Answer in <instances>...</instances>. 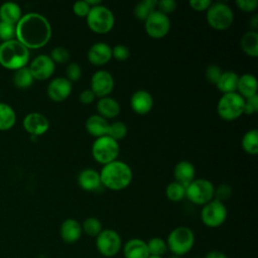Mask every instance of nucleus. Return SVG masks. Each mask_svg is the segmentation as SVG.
I'll return each instance as SVG.
<instances>
[{
	"mask_svg": "<svg viewBox=\"0 0 258 258\" xmlns=\"http://www.w3.org/2000/svg\"><path fill=\"white\" fill-rule=\"evenodd\" d=\"M258 111V95H254L250 98L245 99L243 114L253 115Z\"/></svg>",
	"mask_w": 258,
	"mask_h": 258,
	"instance_id": "obj_44",
	"label": "nucleus"
},
{
	"mask_svg": "<svg viewBox=\"0 0 258 258\" xmlns=\"http://www.w3.org/2000/svg\"><path fill=\"white\" fill-rule=\"evenodd\" d=\"M96 109L98 115L102 116L105 119H113L117 117L121 110L119 103L111 97L100 98L97 102Z\"/></svg>",
	"mask_w": 258,
	"mask_h": 258,
	"instance_id": "obj_24",
	"label": "nucleus"
},
{
	"mask_svg": "<svg viewBox=\"0 0 258 258\" xmlns=\"http://www.w3.org/2000/svg\"><path fill=\"white\" fill-rule=\"evenodd\" d=\"M169 258H182V257H180V256H175V255H171V256H169Z\"/></svg>",
	"mask_w": 258,
	"mask_h": 258,
	"instance_id": "obj_53",
	"label": "nucleus"
},
{
	"mask_svg": "<svg viewBox=\"0 0 258 258\" xmlns=\"http://www.w3.org/2000/svg\"><path fill=\"white\" fill-rule=\"evenodd\" d=\"M119 151L120 146L118 141L108 135L96 138L92 145V155L94 159L103 165L116 160Z\"/></svg>",
	"mask_w": 258,
	"mask_h": 258,
	"instance_id": "obj_7",
	"label": "nucleus"
},
{
	"mask_svg": "<svg viewBox=\"0 0 258 258\" xmlns=\"http://www.w3.org/2000/svg\"><path fill=\"white\" fill-rule=\"evenodd\" d=\"M222 73H223V71L220 67H218L217 64H210L206 69L205 76H206V79L209 83H211L213 85H216L218 83Z\"/></svg>",
	"mask_w": 258,
	"mask_h": 258,
	"instance_id": "obj_40",
	"label": "nucleus"
},
{
	"mask_svg": "<svg viewBox=\"0 0 258 258\" xmlns=\"http://www.w3.org/2000/svg\"><path fill=\"white\" fill-rule=\"evenodd\" d=\"M213 2L211 0H190L188 2L191 9L196 11H207Z\"/></svg>",
	"mask_w": 258,
	"mask_h": 258,
	"instance_id": "obj_47",
	"label": "nucleus"
},
{
	"mask_svg": "<svg viewBox=\"0 0 258 258\" xmlns=\"http://www.w3.org/2000/svg\"><path fill=\"white\" fill-rule=\"evenodd\" d=\"M239 76L233 71H225L222 73L218 83L216 84L218 90L223 94L234 93L237 91Z\"/></svg>",
	"mask_w": 258,
	"mask_h": 258,
	"instance_id": "obj_27",
	"label": "nucleus"
},
{
	"mask_svg": "<svg viewBox=\"0 0 258 258\" xmlns=\"http://www.w3.org/2000/svg\"><path fill=\"white\" fill-rule=\"evenodd\" d=\"M130 106L138 115H146L153 108V98L145 90H137L130 98Z\"/></svg>",
	"mask_w": 258,
	"mask_h": 258,
	"instance_id": "obj_18",
	"label": "nucleus"
},
{
	"mask_svg": "<svg viewBox=\"0 0 258 258\" xmlns=\"http://www.w3.org/2000/svg\"><path fill=\"white\" fill-rule=\"evenodd\" d=\"M144 28L146 33L152 38L164 37L170 29L169 17L157 10L153 11L144 21Z\"/></svg>",
	"mask_w": 258,
	"mask_h": 258,
	"instance_id": "obj_12",
	"label": "nucleus"
},
{
	"mask_svg": "<svg viewBox=\"0 0 258 258\" xmlns=\"http://www.w3.org/2000/svg\"><path fill=\"white\" fill-rule=\"evenodd\" d=\"M195 258H200V257H195Z\"/></svg>",
	"mask_w": 258,
	"mask_h": 258,
	"instance_id": "obj_54",
	"label": "nucleus"
},
{
	"mask_svg": "<svg viewBox=\"0 0 258 258\" xmlns=\"http://www.w3.org/2000/svg\"><path fill=\"white\" fill-rule=\"evenodd\" d=\"M100 177L102 184L111 190H121L126 188L132 181V169L124 161L114 160L103 165Z\"/></svg>",
	"mask_w": 258,
	"mask_h": 258,
	"instance_id": "obj_2",
	"label": "nucleus"
},
{
	"mask_svg": "<svg viewBox=\"0 0 258 258\" xmlns=\"http://www.w3.org/2000/svg\"><path fill=\"white\" fill-rule=\"evenodd\" d=\"M250 24L251 26L256 29L257 28V24H258V16L257 15H254L251 19H250Z\"/></svg>",
	"mask_w": 258,
	"mask_h": 258,
	"instance_id": "obj_50",
	"label": "nucleus"
},
{
	"mask_svg": "<svg viewBox=\"0 0 258 258\" xmlns=\"http://www.w3.org/2000/svg\"><path fill=\"white\" fill-rule=\"evenodd\" d=\"M214 184L206 178H195L185 187V198L192 204L205 206L214 199Z\"/></svg>",
	"mask_w": 258,
	"mask_h": 258,
	"instance_id": "obj_9",
	"label": "nucleus"
},
{
	"mask_svg": "<svg viewBox=\"0 0 258 258\" xmlns=\"http://www.w3.org/2000/svg\"><path fill=\"white\" fill-rule=\"evenodd\" d=\"M241 146L246 153L256 155L258 153V130L251 129L247 131L242 137Z\"/></svg>",
	"mask_w": 258,
	"mask_h": 258,
	"instance_id": "obj_29",
	"label": "nucleus"
},
{
	"mask_svg": "<svg viewBox=\"0 0 258 258\" xmlns=\"http://www.w3.org/2000/svg\"><path fill=\"white\" fill-rule=\"evenodd\" d=\"M15 36L28 49L39 48L49 41L51 26L43 15L29 12L22 15L15 24Z\"/></svg>",
	"mask_w": 258,
	"mask_h": 258,
	"instance_id": "obj_1",
	"label": "nucleus"
},
{
	"mask_svg": "<svg viewBox=\"0 0 258 258\" xmlns=\"http://www.w3.org/2000/svg\"><path fill=\"white\" fill-rule=\"evenodd\" d=\"M245 99L237 92L223 94L217 105L218 115L225 121L238 119L244 111Z\"/></svg>",
	"mask_w": 258,
	"mask_h": 258,
	"instance_id": "obj_6",
	"label": "nucleus"
},
{
	"mask_svg": "<svg viewBox=\"0 0 258 258\" xmlns=\"http://www.w3.org/2000/svg\"><path fill=\"white\" fill-rule=\"evenodd\" d=\"M86 2L89 4V6L92 8L94 6L100 5L101 4V0H86Z\"/></svg>",
	"mask_w": 258,
	"mask_h": 258,
	"instance_id": "obj_51",
	"label": "nucleus"
},
{
	"mask_svg": "<svg viewBox=\"0 0 258 258\" xmlns=\"http://www.w3.org/2000/svg\"><path fill=\"white\" fill-rule=\"evenodd\" d=\"M232 195V187L227 183H222L214 190V199L222 203L227 201Z\"/></svg>",
	"mask_w": 258,
	"mask_h": 258,
	"instance_id": "obj_41",
	"label": "nucleus"
},
{
	"mask_svg": "<svg viewBox=\"0 0 258 258\" xmlns=\"http://www.w3.org/2000/svg\"><path fill=\"white\" fill-rule=\"evenodd\" d=\"M156 3L157 0H142L138 2L133 8L134 16L139 20L145 21L146 18L156 10Z\"/></svg>",
	"mask_w": 258,
	"mask_h": 258,
	"instance_id": "obj_31",
	"label": "nucleus"
},
{
	"mask_svg": "<svg viewBox=\"0 0 258 258\" xmlns=\"http://www.w3.org/2000/svg\"><path fill=\"white\" fill-rule=\"evenodd\" d=\"M127 132H128V128L125 123H123L122 121H114L110 123L107 135L113 138L114 140L119 141L125 138V136L127 135Z\"/></svg>",
	"mask_w": 258,
	"mask_h": 258,
	"instance_id": "obj_36",
	"label": "nucleus"
},
{
	"mask_svg": "<svg viewBox=\"0 0 258 258\" xmlns=\"http://www.w3.org/2000/svg\"><path fill=\"white\" fill-rule=\"evenodd\" d=\"M165 241L171 255L183 257L194 248L196 236L190 228L178 226L169 232Z\"/></svg>",
	"mask_w": 258,
	"mask_h": 258,
	"instance_id": "obj_4",
	"label": "nucleus"
},
{
	"mask_svg": "<svg viewBox=\"0 0 258 258\" xmlns=\"http://www.w3.org/2000/svg\"><path fill=\"white\" fill-rule=\"evenodd\" d=\"M82 225V231L90 237L96 238L103 230L101 221L95 217H89L84 220Z\"/></svg>",
	"mask_w": 258,
	"mask_h": 258,
	"instance_id": "obj_33",
	"label": "nucleus"
},
{
	"mask_svg": "<svg viewBox=\"0 0 258 258\" xmlns=\"http://www.w3.org/2000/svg\"><path fill=\"white\" fill-rule=\"evenodd\" d=\"M23 127L30 134L37 136L45 133L49 128L48 119L41 113H28L23 119Z\"/></svg>",
	"mask_w": 258,
	"mask_h": 258,
	"instance_id": "obj_16",
	"label": "nucleus"
},
{
	"mask_svg": "<svg viewBox=\"0 0 258 258\" xmlns=\"http://www.w3.org/2000/svg\"><path fill=\"white\" fill-rule=\"evenodd\" d=\"M228 216V210L224 203L213 199L203 206L201 211V220L209 228H218L222 226Z\"/></svg>",
	"mask_w": 258,
	"mask_h": 258,
	"instance_id": "obj_11",
	"label": "nucleus"
},
{
	"mask_svg": "<svg viewBox=\"0 0 258 258\" xmlns=\"http://www.w3.org/2000/svg\"><path fill=\"white\" fill-rule=\"evenodd\" d=\"M177 7V3L174 0H157L156 10L167 15L172 13Z\"/></svg>",
	"mask_w": 258,
	"mask_h": 258,
	"instance_id": "obj_42",
	"label": "nucleus"
},
{
	"mask_svg": "<svg viewBox=\"0 0 258 258\" xmlns=\"http://www.w3.org/2000/svg\"><path fill=\"white\" fill-rule=\"evenodd\" d=\"M244 99L257 95V79L251 74H244L239 77L237 91Z\"/></svg>",
	"mask_w": 258,
	"mask_h": 258,
	"instance_id": "obj_25",
	"label": "nucleus"
},
{
	"mask_svg": "<svg viewBox=\"0 0 258 258\" xmlns=\"http://www.w3.org/2000/svg\"><path fill=\"white\" fill-rule=\"evenodd\" d=\"M174 181L186 187L196 178V168L194 164L187 160L177 162L173 168Z\"/></svg>",
	"mask_w": 258,
	"mask_h": 258,
	"instance_id": "obj_21",
	"label": "nucleus"
},
{
	"mask_svg": "<svg viewBox=\"0 0 258 258\" xmlns=\"http://www.w3.org/2000/svg\"><path fill=\"white\" fill-rule=\"evenodd\" d=\"M15 121L16 114L13 108L6 103H0V130L11 128Z\"/></svg>",
	"mask_w": 258,
	"mask_h": 258,
	"instance_id": "obj_30",
	"label": "nucleus"
},
{
	"mask_svg": "<svg viewBox=\"0 0 258 258\" xmlns=\"http://www.w3.org/2000/svg\"><path fill=\"white\" fill-rule=\"evenodd\" d=\"M236 5L240 10L250 13L257 9L258 1L257 0H237Z\"/></svg>",
	"mask_w": 258,
	"mask_h": 258,
	"instance_id": "obj_46",
	"label": "nucleus"
},
{
	"mask_svg": "<svg viewBox=\"0 0 258 258\" xmlns=\"http://www.w3.org/2000/svg\"><path fill=\"white\" fill-rule=\"evenodd\" d=\"M114 78L108 71L100 70L93 74L91 78V87L96 97H108L114 90Z\"/></svg>",
	"mask_w": 258,
	"mask_h": 258,
	"instance_id": "obj_13",
	"label": "nucleus"
},
{
	"mask_svg": "<svg viewBox=\"0 0 258 258\" xmlns=\"http://www.w3.org/2000/svg\"><path fill=\"white\" fill-rule=\"evenodd\" d=\"M122 246L120 234L113 229H103L96 237V248L103 257H115L122 250Z\"/></svg>",
	"mask_w": 258,
	"mask_h": 258,
	"instance_id": "obj_10",
	"label": "nucleus"
},
{
	"mask_svg": "<svg viewBox=\"0 0 258 258\" xmlns=\"http://www.w3.org/2000/svg\"><path fill=\"white\" fill-rule=\"evenodd\" d=\"M148 258H163V257H161V256H153V255H149V256H148Z\"/></svg>",
	"mask_w": 258,
	"mask_h": 258,
	"instance_id": "obj_52",
	"label": "nucleus"
},
{
	"mask_svg": "<svg viewBox=\"0 0 258 258\" xmlns=\"http://www.w3.org/2000/svg\"><path fill=\"white\" fill-rule=\"evenodd\" d=\"M59 235L61 240L67 244H74L78 242L83 235L81 223L73 218L66 219L60 224Z\"/></svg>",
	"mask_w": 258,
	"mask_h": 258,
	"instance_id": "obj_17",
	"label": "nucleus"
},
{
	"mask_svg": "<svg viewBox=\"0 0 258 258\" xmlns=\"http://www.w3.org/2000/svg\"><path fill=\"white\" fill-rule=\"evenodd\" d=\"M90 10H91V7L86 2V0L77 1L73 5V11L79 17H87Z\"/></svg>",
	"mask_w": 258,
	"mask_h": 258,
	"instance_id": "obj_45",
	"label": "nucleus"
},
{
	"mask_svg": "<svg viewBox=\"0 0 258 258\" xmlns=\"http://www.w3.org/2000/svg\"><path fill=\"white\" fill-rule=\"evenodd\" d=\"M124 258H148L147 243L140 238H131L122 246Z\"/></svg>",
	"mask_w": 258,
	"mask_h": 258,
	"instance_id": "obj_20",
	"label": "nucleus"
},
{
	"mask_svg": "<svg viewBox=\"0 0 258 258\" xmlns=\"http://www.w3.org/2000/svg\"><path fill=\"white\" fill-rule=\"evenodd\" d=\"M34 78L32 77L28 67H23L15 71L13 75V83L20 89L29 88L33 84Z\"/></svg>",
	"mask_w": 258,
	"mask_h": 258,
	"instance_id": "obj_32",
	"label": "nucleus"
},
{
	"mask_svg": "<svg viewBox=\"0 0 258 258\" xmlns=\"http://www.w3.org/2000/svg\"><path fill=\"white\" fill-rule=\"evenodd\" d=\"M130 56V50L128 46L124 44H117L112 47V57L119 61L126 60Z\"/></svg>",
	"mask_w": 258,
	"mask_h": 258,
	"instance_id": "obj_43",
	"label": "nucleus"
},
{
	"mask_svg": "<svg viewBox=\"0 0 258 258\" xmlns=\"http://www.w3.org/2000/svg\"><path fill=\"white\" fill-rule=\"evenodd\" d=\"M86 19L88 27L98 34L108 33L115 24L113 12L108 7L101 4L92 7Z\"/></svg>",
	"mask_w": 258,
	"mask_h": 258,
	"instance_id": "obj_5",
	"label": "nucleus"
},
{
	"mask_svg": "<svg viewBox=\"0 0 258 258\" xmlns=\"http://www.w3.org/2000/svg\"><path fill=\"white\" fill-rule=\"evenodd\" d=\"M49 56L54 63H64L69 61L71 54L68 48H66L64 46H56L52 48Z\"/></svg>",
	"mask_w": 258,
	"mask_h": 258,
	"instance_id": "obj_37",
	"label": "nucleus"
},
{
	"mask_svg": "<svg viewBox=\"0 0 258 258\" xmlns=\"http://www.w3.org/2000/svg\"><path fill=\"white\" fill-rule=\"evenodd\" d=\"M109 125L110 123L108 122V120L98 114L91 115L86 120V123H85L87 132L96 138L107 135L109 130Z\"/></svg>",
	"mask_w": 258,
	"mask_h": 258,
	"instance_id": "obj_23",
	"label": "nucleus"
},
{
	"mask_svg": "<svg viewBox=\"0 0 258 258\" xmlns=\"http://www.w3.org/2000/svg\"><path fill=\"white\" fill-rule=\"evenodd\" d=\"M15 36V24L0 20V39L7 41L14 39Z\"/></svg>",
	"mask_w": 258,
	"mask_h": 258,
	"instance_id": "obj_39",
	"label": "nucleus"
},
{
	"mask_svg": "<svg viewBox=\"0 0 258 258\" xmlns=\"http://www.w3.org/2000/svg\"><path fill=\"white\" fill-rule=\"evenodd\" d=\"M166 198L171 202H180L185 198V187L176 181L167 184L165 188Z\"/></svg>",
	"mask_w": 258,
	"mask_h": 258,
	"instance_id": "obj_35",
	"label": "nucleus"
},
{
	"mask_svg": "<svg viewBox=\"0 0 258 258\" xmlns=\"http://www.w3.org/2000/svg\"><path fill=\"white\" fill-rule=\"evenodd\" d=\"M21 8L20 6L12 1H6L0 6V20L16 24L21 18Z\"/></svg>",
	"mask_w": 258,
	"mask_h": 258,
	"instance_id": "obj_26",
	"label": "nucleus"
},
{
	"mask_svg": "<svg viewBox=\"0 0 258 258\" xmlns=\"http://www.w3.org/2000/svg\"><path fill=\"white\" fill-rule=\"evenodd\" d=\"M77 181L79 186L87 191L97 190L102 184L100 173L93 168H84L79 173Z\"/></svg>",
	"mask_w": 258,
	"mask_h": 258,
	"instance_id": "obj_22",
	"label": "nucleus"
},
{
	"mask_svg": "<svg viewBox=\"0 0 258 258\" xmlns=\"http://www.w3.org/2000/svg\"><path fill=\"white\" fill-rule=\"evenodd\" d=\"M66 76L72 84L78 82L82 77V68L78 62H70L66 68Z\"/></svg>",
	"mask_w": 258,
	"mask_h": 258,
	"instance_id": "obj_38",
	"label": "nucleus"
},
{
	"mask_svg": "<svg viewBox=\"0 0 258 258\" xmlns=\"http://www.w3.org/2000/svg\"><path fill=\"white\" fill-rule=\"evenodd\" d=\"M95 99H96V96L91 89H85L79 95V101L84 105L92 104L95 101Z\"/></svg>",
	"mask_w": 258,
	"mask_h": 258,
	"instance_id": "obj_48",
	"label": "nucleus"
},
{
	"mask_svg": "<svg viewBox=\"0 0 258 258\" xmlns=\"http://www.w3.org/2000/svg\"><path fill=\"white\" fill-rule=\"evenodd\" d=\"M29 60V49L17 39L2 41L0 44V63L11 70L26 67Z\"/></svg>",
	"mask_w": 258,
	"mask_h": 258,
	"instance_id": "obj_3",
	"label": "nucleus"
},
{
	"mask_svg": "<svg viewBox=\"0 0 258 258\" xmlns=\"http://www.w3.org/2000/svg\"><path fill=\"white\" fill-rule=\"evenodd\" d=\"M204 258H228V256L220 250H211L205 254Z\"/></svg>",
	"mask_w": 258,
	"mask_h": 258,
	"instance_id": "obj_49",
	"label": "nucleus"
},
{
	"mask_svg": "<svg viewBox=\"0 0 258 258\" xmlns=\"http://www.w3.org/2000/svg\"><path fill=\"white\" fill-rule=\"evenodd\" d=\"M241 49L249 56H258V33L255 30L247 31L240 40Z\"/></svg>",
	"mask_w": 258,
	"mask_h": 258,
	"instance_id": "obj_28",
	"label": "nucleus"
},
{
	"mask_svg": "<svg viewBox=\"0 0 258 258\" xmlns=\"http://www.w3.org/2000/svg\"><path fill=\"white\" fill-rule=\"evenodd\" d=\"M208 24L216 30H225L229 28L234 21V12L232 8L223 2L212 3L206 13Z\"/></svg>",
	"mask_w": 258,
	"mask_h": 258,
	"instance_id": "obj_8",
	"label": "nucleus"
},
{
	"mask_svg": "<svg viewBox=\"0 0 258 258\" xmlns=\"http://www.w3.org/2000/svg\"><path fill=\"white\" fill-rule=\"evenodd\" d=\"M34 80L44 81L52 76L55 70V63L47 54H39L33 58L28 67Z\"/></svg>",
	"mask_w": 258,
	"mask_h": 258,
	"instance_id": "obj_14",
	"label": "nucleus"
},
{
	"mask_svg": "<svg viewBox=\"0 0 258 258\" xmlns=\"http://www.w3.org/2000/svg\"><path fill=\"white\" fill-rule=\"evenodd\" d=\"M87 57L93 66H103L112 58V47L105 42H96L89 48Z\"/></svg>",
	"mask_w": 258,
	"mask_h": 258,
	"instance_id": "obj_19",
	"label": "nucleus"
},
{
	"mask_svg": "<svg viewBox=\"0 0 258 258\" xmlns=\"http://www.w3.org/2000/svg\"><path fill=\"white\" fill-rule=\"evenodd\" d=\"M146 243L149 255L163 257V255L168 251L166 241L160 237H152L146 241Z\"/></svg>",
	"mask_w": 258,
	"mask_h": 258,
	"instance_id": "obj_34",
	"label": "nucleus"
},
{
	"mask_svg": "<svg viewBox=\"0 0 258 258\" xmlns=\"http://www.w3.org/2000/svg\"><path fill=\"white\" fill-rule=\"evenodd\" d=\"M73 90V84L64 77L52 79L47 85V95L54 102H61L68 99Z\"/></svg>",
	"mask_w": 258,
	"mask_h": 258,
	"instance_id": "obj_15",
	"label": "nucleus"
}]
</instances>
